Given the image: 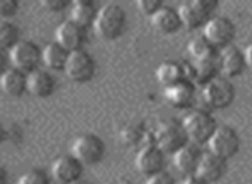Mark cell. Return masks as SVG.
Here are the masks:
<instances>
[{
	"instance_id": "cell-19",
	"label": "cell",
	"mask_w": 252,
	"mask_h": 184,
	"mask_svg": "<svg viewBox=\"0 0 252 184\" xmlns=\"http://www.w3.org/2000/svg\"><path fill=\"white\" fill-rule=\"evenodd\" d=\"M69 57L70 52L67 48H63L60 43H57V41H52L47 47H43V66L52 73L65 71Z\"/></svg>"
},
{
	"instance_id": "cell-14",
	"label": "cell",
	"mask_w": 252,
	"mask_h": 184,
	"mask_svg": "<svg viewBox=\"0 0 252 184\" xmlns=\"http://www.w3.org/2000/svg\"><path fill=\"white\" fill-rule=\"evenodd\" d=\"M28 90L33 97L45 100L50 98L57 90V77L53 76L52 71L48 69H36L30 74V83H28Z\"/></svg>"
},
{
	"instance_id": "cell-13",
	"label": "cell",
	"mask_w": 252,
	"mask_h": 184,
	"mask_svg": "<svg viewBox=\"0 0 252 184\" xmlns=\"http://www.w3.org/2000/svg\"><path fill=\"white\" fill-rule=\"evenodd\" d=\"M163 160H165L163 151L155 143H148L143 145L141 150L137 151L136 158H134V165H136L137 172H141V174H144L148 178V176L161 171Z\"/></svg>"
},
{
	"instance_id": "cell-23",
	"label": "cell",
	"mask_w": 252,
	"mask_h": 184,
	"mask_svg": "<svg viewBox=\"0 0 252 184\" xmlns=\"http://www.w3.org/2000/svg\"><path fill=\"white\" fill-rule=\"evenodd\" d=\"M216 71V59H202V61H190L189 66H186L187 79H190V83L196 84H204L209 79L215 77Z\"/></svg>"
},
{
	"instance_id": "cell-29",
	"label": "cell",
	"mask_w": 252,
	"mask_h": 184,
	"mask_svg": "<svg viewBox=\"0 0 252 184\" xmlns=\"http://www.w3.org/2000/svg\"><path fill=\"white\" fill-rule=\"evenodd\" d=\"M19 12L17 0H0V21H10Z\"/></svg>"
},
{
	"instance_id": "cell-33",
	"label": "cell",
	"mask_w": 252,
	"mask_h": 184,
	"mask_svg": "<svg viewBox=\"0 0 252 184\" xmlns=\"http://www.w3.org/2000/svg\"><path fill=\"white\" fill-rule=\"evenodd\" d=\"M9 64H10V55L7 50L0 48V76L9 69Z\"/></svg>"
},
{
	"instance_id": "cell-28",
	"label": "cell",
	"mask_w": 252,
	"mask_h": 184,
	"mask_svg": "<svg viewBox=\"0 0 252 184\" xmlns=\"http://www.w3.org/2000/svg\"><path fill=\"white\" fill-rule=\"evenodd\" d=\"M17 184H52V179L41 169H30L17 179Z\"/></svg>"
},
{
	"instance_id": "cell-39",
	"label": "cell",
	"mask_w": 252,
	"mask_h": 184,
	"mask_svg": "<svg viewBox=\"0 0 252 184\" xmlns=\"http://www.w3.org/2000/svg\"><path fill=\"white\" fill-rule=\"evenodd\" d=\"M122 184H130V183H127V181H126V183H122Z\"/></svg>"
},
{
	"instance_id": "cell-34",
	"label": "cell",
	"mask_w": 252,
	"mask_h": 184,
	"mask_svg": "<svg viewBox=\"0 0 252 184\" xmlns=\"http://www.w3.org/2000/svg\"><path fill=\"white\" fill-rule=\"evenodd\" d=\"M244 62H246V66L252 69V41L246 47V50H244Z\"/></svg>"
},
{
	"instance_id": "cell-5",
	"label": "cell",
	"mask_w": 252,
	"mask_h": 184,
	"mask_svg": "<svg viewBox=\"0 0 252 184\" xmlns=\"http://www.w3.org/2000/svg\"><path fill=\"white\" fill-rule=\"evenodd\" d=\"M182 129L186 133L187 140H190L196 145H201L208 143L209 136L216 129V124L213 115L208 114V112L192 110L182 119Z\"/></svg>"
},
{
	"instance_id": "cell-16",
	"label": "cell",
	"mask_w": 252,
	"mask_h": 184,
	"mask_svg": "<svg viewBox=\"0 0 252 184\" xmlns=\"http://www.w3.org/2000/svg\"><path fill=\"white\" fill-rule=\"evenodd\" d=\"M223 172H225V160L209 153V151H204V153H201L194 176H197L206 184V183H216L223 176Z\"/></svg>"
},
{
	"instance_id": "cell-8",
	"label": "cell",
	"mask_w": 252,
	"mask_h": 184,
	"mask_svg": "<svg viewBox=\"0 0 252 184\" xmlns=\"http://www.w3.org/2000/svg\"><path fill=\"white\" fill-rule=\"evenodd\" d=\"M186 133L182 129V124H177L173 121L159 122L158 127L153 133V141L163 151V153H175L179 148L186 145Z\"/></svg>"
},
{
	"instance_id": "cell-12",
	"label": "cell",
	"mask_w": 252,
	"mask_h": 184,
	"mask_svg": "<svg viewBox=\"0 0 252 184\" xmlns=\"http://www.w3.org/2000/svg\"><path fill=\"white\" fill-rule=\"evenodd\" d=\"M55 37L57 43H60L72 54V52L83 50L84 43H86V28H83L72 19H65L59 24Z\"/></svg>"
},
{
	"instance_id": "cell-25",
	"label": "cell",
	"mask_w": 252,
	"mask_h": 184,
	"mask_svg": "<svg viewBox=\"0 0 252 184\" xmlns=\"http://www.w3.org/2000/svg\"><path fill=\"white\" fill-rule=\"evenodd\" d=\"M21 41V31L12 21H0V48L10 52Z\"/></svg>"
},
{
	"instance_id": "cell-31",
	"label": "cell",
	"mask_w": 252,
	"mask_h": 184,
	"mask_svg": "<svg viewBox=\"0 0 252 184\" xmlns=\"http://www.w3.org/2000/svg\"><path fill=\"white\" fill-rule=\"evenodd\" d=\"M137 5V9L141 10L143 14H146V16H153V14L156 12V10L159 9V7L163 5L159 0H139V2L136 3Z\"/></svg>"
},
{
	"instance_id": "cell-1",
	"label": "cell",
	"mask_w": 252,
	"mask_h": 184,
	"mask_svg": "<svg viewBox=\"0 0 252 184\" xmlns=\"http://www.w3.org/2000/svg\"><path fill=\"white\" fill-rule=\"evenodd\" d=\"M94 33L101 40L112 41L122 37L127 28V14L122 5L115 2H108L100 7L96 21H94Z\"/></svg>"
},
{
	"instance_id": "cell-30",
	"label": "cell",
	"mask_w": 252,
	"mask_h": 184,
	"mask_svg": "<svg viewBox=\"0 0 252 184\" xmlns=\"http://www.w3.org/2000/svg\"><path fill=\"white\" fill-rule=\"evenodd\" d=\"M40 5L45 10H48V12H62V10H65L72 3H69L67 0H41Z\"/></svg>"
},
{
	"instance_id": "cell-37",
	"label": "cell",
	"mask_w": 252,
	"mask_h": 184,
	"mask_svg": "<svg viewBox=\"0 0 252 184\" xmlns=\"http://www.w3.org/2000/svg\"><path fill=\"white\" fill-rule=\"evenodd\" d=\"M7 181H9V176H7L5 167L0 165V184H7Z\"/></svg>"
},
{
	"instance_id": "cell-38",
	"label": "cell",
	"mask_w": 252,
	"mask_h": 184,
	"mask_svg": "<svg viewBox=\"0 0 252 184\" xmlns=\"http://www.w3.org/2000/svg\"><path fill=\"white\" fill-rule=\"evenodd\" d=\"M74 184H91V183L86 181V179H81V181H77V183H74Z\"/></svg>"
},
{
	"instance_id": "cell-2",
	"label": "cell",
	"mask_w": 252,
	"mask_h": 184,
	"mask_svg": "<svg viewBox=\"0 0 252 184\" xmlns=\"http://www.w3.org/2000/svg\"><path fill=\"white\" fill-rule=\"evenodd\" d=\"M233 84L226 77L215 76L201 86V100L209 109H225L233 102Z\"/></svg>"
},
{
	"instance_id": "cell-18",
	"label": "cell",
	"mask_w": 252,
	"mask_h": 184,
	"mask_svg": "<svg viewBox=\"0 0 252 184\" xmlns=\"http://www.w3.org/2000/svg\"><path fill=\"white\" fill-rule=\"evenodd\" d=\"M150 21H151V26L155 28L158 33H163V35L175 33V31L182 26L177 10L166 5L159 7V9L150 17Z\"/></svg>"
},
{
	"instance_id": "cell-7",
	"label": "cell",
	"mask_w": 252,
	"mask_h": 184,
	"mask_svg": "<svg viewBox=\"0 0 252 184\" xmlns=\"http://www.w3.org/2000/svg\"><path fill=\"white\" fill-rule=\"evenodd\" d=\"M208 151L213 155H216L221 160L232 158L233 155L239 151L240 141L237 133L228 126H216V129L213 131V134L208 140Z\"/></svg>"
},
{
	"instance_id": "cell-20",
	"label": "cell",
	"mask_w": 252,
	"mask_h": 184,
	"mask_svg": "<svg viewBox=\"0 0 252 184\" xmlns=\"http://www.w3.org/2000/svg\"><path fill=\"white\" fill-rule=\"evenodd\" d=\"M165 98L173 107H189L194 102V84L190 81H180L165 88Z\"/></svg>"
},
{
	"instance_id": "cell-22",
	"label": "cell",
	"mask_w": 252,
	"mask_h": 184,
	"mask_svg": "<svg viewBox=\"0 0 252 184\" xmlns=\"http://www.w3.org/2000/svg\"><path fill=\"white\" fill-rule=\"evenodd\" d=\"M199 157L201 153L196 150L194 147H189V145H184L182 148L173 153L172 160H173V165L175 169L184 176H192L196 172V167H197V162H199Z\"/></svg>"
},
{
	"instance_id": "cell-17",
	"label": "cell",
	"mask_w": 252,
	"mask_h": 184,
	"mask_svg": "<svg viewBox=\"0 0 252 184\" xmlns=\"http://www.w3.org/2000/svg\"><path fill=\"white\" fill-rule=\"evenodd\" d=\"M220 69H221L225 77H233L242 73V67L246 66L244 62V52H240L233 45H226L220 50Z\"/></svg>"
},
{
	"instance_id": "cell-26",
	"label": "cell",
	"mask_w": 252,
	"mask_h": 184,
	"mask_svg": "<svg viewBox=\"0 0 252 184\" xmlns=\"http://www.w3.org/2000/svg\"><path fill=\"white\" fill-rule=\"evenodd\" d=\"M146 136L148 134L144 133V129L141 126H137V124H129V126H126L120 131L119 140H120V143L126 145V147H136V145H139V143L144 145Z\"/></svg>"
},
{
	"instance_id": "cell-9",
	"label": "cell",
	"mask_w": 252,
	"mask_h": 184,
	"mask_svg": "<svg viewBox=\"0 0 252 184\" xmlns=\"http://www.w3.org/2000/svg\"><path fill=\"white\" fill-rule=\"evenodd\" d=\"M235 37V26L230 19L221 16H213L208 23L202 26V38L211 47H226L232 45Z\"/></svg>"
},
{
	"instance_id": "cell-3",
	"label": "cell",
	"mask_w": 252,
	"mask_h": 184,
	"mask_svg": "<svg viewBox=\"0 0 252 184\" xmlns=\"http://www.w3.org/2000/svg\"><path fill=\"white\" fill-rule=\"evenodd\" d=\"M216 7L215 0H186V2L179 3L177 7V14H179L180 24L187 30H194V28L204 26L211 17L209 14Z\"/></svg>"
},
{
	"instance_id": "cell-36",
	"label": "cell",
	"mask_w": 252,
	"mask_h": 184,
	"mask_svg": "<svg viewBox=\"0 0 252 184\" xmlns=\"http://www.w3.org/2000/svg\"><path fill=\"white\" fill-rule=\"evenodd\" d=\"M9 140V133H7V127L3 126L2 122H0V145L3 143V141Z\"/></svg>"
},
{
	"instance_id": "cell-35",
	"label": "cell",
	"mask_w": 252,
	"mask_h": 184,
	"mask_svg": "<svg viewBox=\"0 0 252 184\" xmlns=\"http://www.w3.org/2000/svg\"><path fill=\"white\" fill-rule=\"evenodd\" d=\"M179 184H204V183H202L197 176L192 174V176H186V178H184Z\"/></svg>"
},
{
	"instance_id": "cell-15",
	"label": "cell",
	"mask_w": 252,
	"mask_h": 184,
	"mask_svg": "<svg viewBox=\"0 0 252 184\" xmlns=\"http://www.w3.org/2000/svg\"><path fill=\"white\" fill-rule=\"evenodd\" d=\"M28 83H30V74L21 69H16V67H9L0 76V88H2V91L14 98H19L24 93H30Z\"/></svg>"
},
{
	"instance_id": "cell-32",
	"label": "cell",
	"mask_w": 252,
	"mask_h": 184,
	"mask_svg": "<svg viewBox=\"0 0 252 184\" xmlns=\"http://www.w3.org/2000/svg\"><path fill=\"white\" fill-rule=\"evenodd\" d=\"M146 184H173V179L168 172L159 171V172H156V174L148 176Z\"/></svg>"
},
{
	"instance_id": "cell-24",
	"label": "cell",
	"mask_w": 252,
	"mask_h": 184,
	"mask_svg": "<svg viewBox=\"0 0 252 184\" xmlns=\"http://www.w3.org/2000/svg\"><path fill=\"white\" fill-rule=\"evenodd\" d=\"M98 10L100 9H96L94 2H91V0H76L70 5V19L76 21L83 28L94 26Z\"/></svg>"
},
{
	"instance_id": "cell-21",
	"label": "cell",
	"mask_w": 252,
	"mask_h": 184,
	"mask_svg": "<svg viewBox=\"0 0 252 184\" xmlns=\"http://www.w3.org/2000/svg\"><path fill=\"white\" fill-rule=\"evenodd\" d=\"M156 81L165 88L180 83V81H187L186 66L173 61L161 62L156 69Z\"/></svg>"
},
{
	"instance_id": "cell-4",
	"label": "cell",
	"mask_w": 252,
	"mask_h": 184,
	"mask_svg": "<svg viewBox=\"0 0 252 184\" xmlns=\"http://www.w3.org/2000/svg\"><path fill=\"white\" fill-rule=\"evenodd\" d=\"M10 55V66L31 74L33 71L40 69L43 64V48L33 40H21L12 50Z\"/></svg>"
},
{
	"instance_id": "cell-27",
	"label": "cell",
	"mask_w": 252,
	"mask_h": 184,
	"mask_svg": "<svg viewBox=\"0 0 252 184\" xmlns=\"http://www.w3.org/2000/svg\"><path fill=\"white\" fill-rule=\"evenodd\" d=\"M187 52L190 55V61H202V59H213L215 52L213 47L204 38H192L187 45Z\"/></svg>"
},
{
	"instance_id": "cell-6",
	"label": "cell",
	"mask_w": 252,
	"mask_h": 184,
	"mask_svg": "<svg viewBox=\"0 0 252 184\" xmlns=\"http://www.w3.org/2000/svg\"><path fill=\"white\" fill-rule=\"evenodd\" d=\"M105 141L94 133H84L74 140L72 155L79 158L84 165H96L105 157Z\"/></svg>"
},
{
	"instance_id": "cell-10",
	"label": "cell",
	"mask_w": 252,
	"mask_h": 184,
	"mask_svg": "<svg viewBox=\"0 0 252 184\" xmlns=\"http://www.w3.org/2000/svg\"><path fill=\"white\" fill-rule=\"evenodd\" d=\"M65 74L69 76V79H72L74 83H88L94 77L96 74V61L94 57L83 50H77V52H72L69 57V62H67V67H65Z\"/></svg>"
},
{
	"instance_id": "cell-11",
	"label": "cell",
	"mask_w": 252,
	"mask_h": 184,
	"mask_svg": "<svg viewBox=\"0 0 252 184\" xmlns=\"http://www.w3.org/2000/svg\"><path fill=\"white\" fill-rule=\"evenodd\" d=\"M84 164L72 153L55 158L52 164V179L59 184H74L83 179Z\"/></svg>"
}]
</instances>
